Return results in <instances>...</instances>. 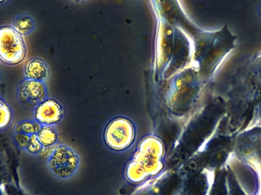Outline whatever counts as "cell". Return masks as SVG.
I'll return each instance as SVG.
<instances>
[{"label": "cell", "instance_id": "cell-18", "mask_svg": "<svg viewBox=\"0 0 261 195\" xmlns=\"http://www.w3.org/2000/svg\"><path fill=\"white\" fill-rule=\"evenodd\" d=\"M30 138L31 136L24 134V133L14 132L13 134H12V141H13L15 147L20 149V150H24V151H25L26 148H27Z\"/></svg>", "mask_w": 261, "mask_h": 195}, {"label": "cell", "instance_id": "cell-3", "mask_svg": "<svg viewBox=\"0 0 261 195\" xmlns=\"http://www.w3.org/2000/svg\"><path fill=\"white\" fill-rule=\"evenodd\" d=\"M136 130L133 122L125 117L115 118L109 123L104 132V141L110 150L123 152L134 144Z\"/></svg>", "mask_w": 261, "mask_h": 195}, {"label": "cell", "instance_id": "cell-13", "mask_svg": "<svg viewBox=\"0 0 261 195\" xmlns=\"http://www.w3.org/2000/svg\"><path fill=\"white\" fill-rule=\"evenodd\" d=\"M36 135L44 149L55 147L58 144V139H59L58 131L55 127H49V126H44L41 127L40 131Z\"/></svg>", "mask_w": 261, "mask_h": 195}, {"label": "cell", "instance_id": "cell-19", "mask_svg": "<svg viewBox=\"0 0 261 195\" xmlns=\"http://www.w3.org/2000/svg\"><path fill=\"white\" fill-rule=\"evenodd\" d=\"M130 195H159V193L155 188L153 181H150V182H145L144 185L140 187Z\"/></svg>", "mask_w": 261, "mask_h": 195}, {"label": "cell", "instance_id": "cell-1", "mask_svg": "<svg viewBox=\"0 0 261 195\" xmlns=\"http://www.w3.org/2000/svg\"><path fill=\"white\" fill-rule=\"evenodd\" d=\"M164 154L165 148L159 139L148 136L142 140L125 168V179L130 183L140 185L158 177L164 168Z\"/></svg>", "mask_w": 261, "mask_h": 195}, {"label": "cell", "instance_id": "cell-6", "mask_svg": "<svg viewBox=\"0 0 261 195\" xmlns=\"http://www.w3.org/2000/svg\"><path fill=\"white\" fill-rule=\"evenodd\" d=\"M65 115L64 106L56 98H47L33 110V120L42 126L55 127Z\"/></svg>", "mask_w": 261, "mask_h": 195}, {"label": "cell", "instance_id": "cell-15", "mask_svg": "<svg viewBox=\"0 0 261 195\" xmlns=\"http://www.w3.org/2000/svg\"><path fill=\"white\" fill-rule=\"evenodd\" d=\"M41 127L42 126L40 125L33 119H24L18 121L14 125L13 130L15 133H24V134L32 136V135H36L40 131Z\"/></svg>", "mask_w": 261, "mask_h": 195}, {"label": "cell", "instance_id": "cell-20", "mask_svg": "<svg viewBox=\"0 0 261 195\" xmlns=\"http://www.w3.org/2000/svg\"><path fill=\"white\" fill-rule=\"evenodd\" d=\"M1 76H2V71H1V70H0V78H1Z\"/></svg>", "mask_w": 261, "mask_h": 195}, {"label": "cell", "instance_id": "cell-9", "mask_svg": "<svg viewBox=\"0 0 261 195\" xmlns=\"http://www.w3.org/2000/svg\"><path fill=\"white\" fill-rule=\"evenodd\" d=\"M184 179L180 175L167 174L153 181L159 195H177Z\"/></svg>", "mask_w": 261, "mask_h": 195}, {"label": "cell", "instance_id": "cell-16", "mask_svg": "<svg viewBox=\"0 0 261 195\" xmlns=\"http://www.w3.org/2000/svg\"><path fill=\"white\" fill-rule=\"evenodd\" d=\"M227 184L228 195H247L239 185L234 172L229 167L227 170Z\"/></svg>", "mask_w": 261, "mask_h": 195}, {"label": "cell", "instance_id": "cell-11", "mask_svg": "<svg viewBox=\"0 0 261 195\" xmlns=\"http://www.w3.org/2000/svg\"><path fill=\"white\" fill-rule=\"evenodd\" d=\"M12 27L21 36L30 35L36 27L35 18L27 13L18 14L12 19Z\"/></svg>", "mask_w": 261, "mask_h": 195}, {"label": "cell", "instance_id": "cell-2", "mask_svg": "<svg viewBox=\"0 0 261 195\" xmlns=\"http://www.w3.org/2000/svg\"><path fill=\"white\" fill-rule=\"evenodd\" d=\"M46 165L55 179L68 180L77 173L81 165V158L72 147L59 144L47 156Z\"/></svg>", "mask_w": 261, "mask_h": 195}, {"label": "cell", "instance_id": "cell-12", "mask_svg": "<svg viewBox=\"0 0 261 195\" xmlns=\"http://www.w3.org/2000/svg\"><path fill=\"white\" fill-rule=\"evenodd\" d=\"M208 195H228L226 169H221L214 175V179Z\"/></svg>", "mask_w": 261, "mask_h": 195}, {"label": "cell", "instance_id": "cell-4", "mask_svg": "<svg viewBox=\"0 0 261 195\" xmlns=\"http://www.w3.org/2000/svg\"><path fill=\"white\" fill-rule=\"evenodd\" d=\"M27 55L23 37L11 25L0 27V61L8 66L21 64Z\"/></svg>", "mask_w": 261, "mask_h": 195}, {"label": "cell", "instance_id": "cell-17", "mask_svg": "<svg viewBox=\"0 0 261 195\" xmlns=\"http://www.w3.org/2000/svg\"><path fill=\"white\" fill-rule=\"evenodd\" d=\"M44 150V147L41 145L40 141H38L37 135H32L31 136L30 141L28 144L27 148H26V153L32 156H38Z\"/></svg>", "mask_w": 261, "mask_h": 195}, {"label": "cell", "instance_id": "cell-10", "mask_svg": "<svg viewBox=\"0 0 261 195\" xmlns=\"http://www.w3.org/2000/svg\"><path fill=\"white\" fill-rule=\"evenodd\" d=\"M251 147H244V148L237 147V156L255 167V170L260 172L261 176V142L257 144L251 143Z\"/></svg>", "mask_w": 261, "mask_h": 195}, {"label": "cell", "instance_id": "cell-14", "mask_svg": "<svg viewBox=\"0 0 261 195\" xmlns=\"http://www.w3.org/2000/svg\"><path fill=\"white\" fill-rule=\"evenodd\" d=\"M14 115L12 106L0 95V132L7 130L12 125Z\"/></svg>", "mask_w": 261, "mask_h": 195}, {"label": "cell", "instance_id": "cell-8", "mask_svg": "<svg viewBox=\"0 0 261 195\" xmlns=\"http://www.w3.org/2000/svg\"><path fill=\"white\" fill-rule=\"evenodd\" d=\"M23 72L24 79L45 82L48 78L50 69L44 60L40 58H32L26 63Z\"/></svg>", "mask_w": 261, "mask_h": 195}, {"label": "cell", "instance_id": "cell-7", "mask_svg": "<svg viewBox=\"0 0 261 195\" xmlns=\"http://www.w3.org/2000/svg\"><path fill=\"white\" fill-rule=\"evenodd\" d=\"M210 173L203 171L184 179L177 195H208L214 179Z\"/></svg>", "mask_w": 261, "mask_h": 195}, {"label": "cell", "instance_id": "cell-5", "mask_svg": "<svg viewBox=\"0 0 261 195\" xmlns=\"http://www.w3.org/2000/svg\"><path fill=\"white\" fill-rule=\"evenodd\" d=\"M17 99L28 108H35L48 98L45 82L23 79L17 87Z\"/></svg>", "mask_w": 261, "mask_h": 195}]
</instances>
